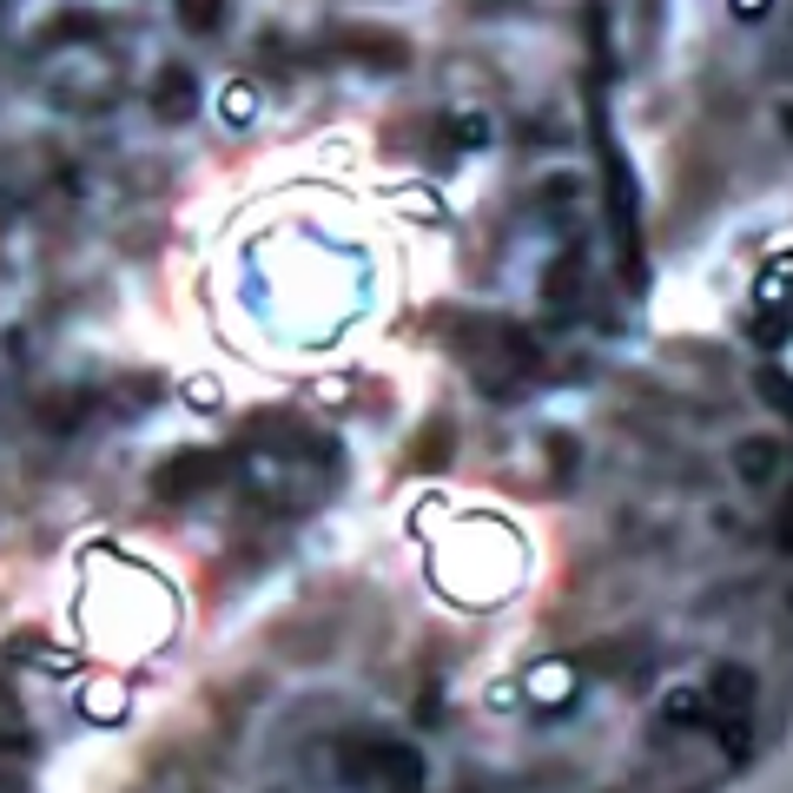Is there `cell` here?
Wrapping results in <instances>:
<instances>
[{"label":"cell","mask_w":793,"mask_h":793,"mask_svg":"<svg viewBox=\"0 0 793 793\" xmlns=\"http://www.w3.org/2000/svg\"><path fill=\"white\" fill-rule=\"evenodd\" d=\"M741 450H747V456H741L747 483H767V476H773V463H780V456H773V443H741Z\"/></svg>","instance_id":"1"}]
</instances>
